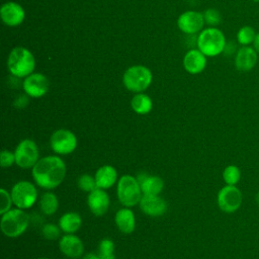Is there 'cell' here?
Wrapping results in <instances>:
<instances>
[{"label": "cell", "instance_id": "cell-15", "mask_svg": "<svg viewBox=\"0 0 259 259\" xmlns=\"http://www.w3.org/2000/svg\"><path fill=\"white\" fill-rule=\"evenodd\" d=\"M140 208L149 217H161L167 211V202L160 195H143Z\"/></svg>", "mask_w": 259, "mask_h": 259}, {"label": "cell", "instance_id": "cell-35", "mask_svg": "<svg viewBox=\"0 0 259 259\" xmlns=\"http://www.w3.org/2000/svg\"><path fill=\"white\" fill-rule=\"evenodd\" d=\"M82 259H100V257H99L98 254H95V253L91 252V253L85 254V255L82 257Z\"/></svg>", "mask_w": 259, "mask_h": 259}, {"label": "cell", "instance_id": "cell-34", "mask_svg": "<svg viewBox=\"0 0 259 259\" xmlns=\"http://www.w3.org/2000/svg\"><path fill=\"white\" fill-rule=\"evenodd\" d=\"M237 51H238V48H237V46H236L235 42H233V41L228 42V41H227L226 47H225V51H224L225 54H227V55H233V54L236 55Z\"/></svg>", "mask_w": 259, "mask_h": 259}, {"label": "cell", "instance_id": "cell-2", "mask_svg": "<svg viewBox=\"0 0 259 259\" xmlns=\"http://www.w3.org/2000/svg\"><path fill=\"white\" fill-rule=\"evenodd\" d=\"M7 67L14 77L23 78L32 74L35 67V60L30 51L23 47H17L10 52Z\"/></svg>", "mask_w": 259, "mask_h": 259}, {"label": "cell", "instance_id": "cell-1", "mask_svg": "<svg viewBox=\"0 0 259 259\" xmlns=\"http://www.w3.org/2000/svg\"><path fill=\"white\" fill-rule=\"evenodd\" d=\"M66 171V164L60 157L46 156L32 167V178L39 187L54 189L63 182Z\"/></svg>", "mask_w": 259, "mask_h": 259}, {"label": "cell", "instance_id": "cell-6", "mask_svg": "<svg viewBox=\"0 0 259 259\" xmlns=\"http://www.w3.org/2000/svg\"><path fill=\"white\" fill-rule=\"evenodd\" d=\"M152 72L145 66L135 65L123 73L122 81L125 88L132 92L141 93L152 83Z\"/></svg>", "mask_w": 259, "mask_h": 259}, {"label": "cell", "instance_id": "cell-3", "mask_svg": "<svg viewBox=\"0 0 259 259\" xmlns=\"http://www.w3.org/2000/svg\"><path fill=\"white\" fill-rule=\"evenodd\" d=\"M227 39L225 34L218 27L203 29L197 37V48L206 57H215L224 53Z\"/></svg>", "mask_w": 259, "mask_h": 259}, {"label": "cell", "instance_id": "cell-38", "mask_svg": "<svg viewBox=\"0 0 259 259\" xmlns=\"http://www.w3.org/2000/svg\"><path fill=\"white\" fill-rule=\"evenodd\" d=\"M38 259H49V258H38Z\"/></svg>", "mask_w": 259, "mask_h": 259}, {"label": "cell", "instance_id": "cell-9", "mask_svg": "<svg viewBox=\"0 0 259 259\" xmlns=\"http://www.w3.org/2000/svg\"><path fill=\"white\" fill-rule=\"evenodd\" d=\"M52 150L58 155H68L77 148V138L75 134L69 130L60 128L55 131L50 139Z\"/></svg>", "mask_w": 259, "mask_h": 259}, {"label": "cell", "instance_id": "cell-32", "mask_svg": "<svg viewBox=\"0 0 259 259\" xmlns=\"http://www.w3.org/2000/svg\"><path fill=\"white\" fill-rule=\"evenodd\" d=\"M0 163L2 168L11 167L15 163V155L14 152H10L8 150H2L0 154Z\"/></svg>", "mask_w": 259, "mask_h": 259}, {"label": "cell", "instance_id": "cell-37", "mask_svg": "<svg viewBox=\"0 0 259 259\" xmlns=\"http://www.w3.org/2000/svg\"><path fill=\"white\" fill-rule=\"evenodd\" d=\"M253 2H256V3H259V0H252Z\"/></svg>", "mask_w": 259, "mask_h": 259}, {"label": "cell", "instance_id": "cell-20", "mask_svg": "<svg viewBox=\"0 0 259 259\" xmlns=\"http://www.w3.org/2000/svg\"><path fill=\"white\" fill-rule=\"evenodd\" d=\"M95 181L97 188L108 189L114 185L117 179L116 169L111 165H103L95 172Z\"/></svg>", "mask_w": 259, "mask_h": 259}, {"label": "cell", "instance_id": "cell-18", "mask_svg": "<svg viewBox=\"0 0 259 259\" xmlns=\"http://www.w3.org/2000/svg\"><path fill=\"white\" fill-rule=\"evenodd\" d=\"M206 66V56L199 50L188 51L183 58V67L190 74L201 73Z\"/></svg>", "mask_w": 259, "mask_h": 259}, {"label": "cell", "instance_id": "cell-16", "mask_svg": "<svg viewBox=\"0 0 259 259\" xmlns=\"http://www.w3.org/2000/svg\"><path fill=\"white\" fill-rule=\"evenodd\" d=\"M61 252L69 258H79L84 252V245L81 239L75 234L64 235L59 242Z\"/></svg>", "mask_w": 259, "mask_h": 259}, {"label": "cell", "instance_id": "cell-13", "mask_svg": "<svg viewBox=\"0 0 259 259\" xmlns=\"http://www.w3.org/2000/svg\"><path fill=\"white\" fill-rule=\"evenodd\" d=\"M203 14L198 11H186L182 13L177 20L179 29L185 33L193 34L200 31L204 25Z\"/></svg>", "mask_w": 259, "mask_h": 259}, {"label": "cell", "instance_id": "cell-28", "mask_svg": "<svg viewBox=\"0 0 259 259\" xmlns=\"http://www.w3.org/2000/svg\"><path fill=\"white\" fill-rule=\"evenodd\" d=\"M77 184H78V187L85 191V192H91L92 190L96 189L97 188V185H96V181H95V177L94 176H91L89 174H83L81 175L78 180H77Z\"/></svg>", "mask_w": 259, "mask_h": 259}, {"label": "cell", "instance_id": "cell-12", "mask_svg": "<svg viewBox=\"0 0 259 259\" xmlns=\"http://www.w3.org/2000/svg\"><path fill=\"white\" fill-rule=\"evenodd\" d=\"M258 61V53L253 46H241L234 59L235 67L240 72H249L255 68Z\"/></svg>", "mask_w": 259, "mask_h": 259}, {"label": "cell", "instance_id": "cell-4", "mask_svg": "<svg viewBox=\"0 0 259 259\" xmlns=\"http://www.w3.org/2000/svg\"><path fill=\"white\" fill-rule=\"evenodd\" d=\"M29 225L28 214L21 208H12L1 217L0 228L2 233L9 238H17L22 235Z\"/></svg>", "mask_w": 259, "mask_h": 259}, {"label": "cell", "instance_id": "cell-24", "mask_svg": "<svg viewBox=\"0 0 259 259\" xmlns=\"http://www.w3.org/2000/svg\"><path fill=\"white\" fill-rule=\"evenodd\" d=\"M39 207L46 215H53L59 207V200L55 193L48 191L45 192L39 200Z\"/></svg>", "mask_w": 259, "mask_h": 259}, {"label": "cell", "instance_id": "cell-7", "mask_svg": "<svg viewBox=\"0 0 259 259\" xmlns=\"http://www.w3.org/2000/svg\"><path fill=\"white\" fill-rule=\"evenodd\" d=\"M13 204L21 209L31 207L37 198V190L35 186L26 180L16 182L10 191Z\"/></svg>", "mask_w": 259, "mask_h": 259}, {"label": "cell", "instance_id": "cell-8", "mask_svg": "<svg viewBox=\"0 0 259 259\" xmlns=\"http://www.w3.org/2000/svg\"><path fill=\"white\" fill-rule=\"evenodd\" d=\"M14 155L16 165L22 169L32 168L39 160L37 145L30 139L20 141L15 148Z\"/></svg>", "mask_w": 259, "mask_h": 259}, {"label": "cell", "instance_id": "cell-30", "mask_svg": "<svg viewBox=\"0 0 259 259\" xmlns=\"http://www.w3.org/2000/svg\"><path fill=\"white\" fill-rule=\"evenodd\" d=\"M61 229L55 224H46L41 229V234L47 240H57L60 237Z\"/></svg>", "mask_w": 259, "mask_h": 259}, {"label": "cell", "instance_id": "cell-14", "mask_svg": "<svg viewBox=\"0 0 259 259\" xmlns=\"http://www.w3.org/2000/svg\"><path fill=\"white\" fill-rule=\"evenodd\" d=\"M109 204L110 199L104 189L96 188L88 193L87 205L94 215L101 217L105 214L109 208Z\"/></svg>", "mask_w": 259, "mask_h": 259}, {"label": "cell", "instance_id": "cell-21", "mask_svg": "<svg viewBox=\"0 0 259 259\" xmlns=\"http://www.w3.org/2000/svg\"><path fill=\"white\" fill-rule=\"evenodd\" d=\"M82 226V219L78 212L68 211L59 220V227L65 234H75Z\"/></svg>", "mask_w": 259, "mask_h": 259}, {"label": "cell", "instance_id": "cell-25", "mask_svg": "<svg viewBox=\"0 0 259 259\" xmlns=\"http://www.w3.org/2000/svg\"><path fill=\"white\" fill-rule=\"evenodd\" d=\"M256 34L257 32L254 27L250 25H244L237 32V42L241 46H251L254 42Z\"/></svg>", "mask_w": 259, "mask_h": 259}, {"label": "cell", "instance_id": "cell-22", "mask_svg": "<svg viewBox=\"0 0 259 259\" xmlns=\"http://www.w3.org/2000/svg\"><path fill=\"white\" fill-rule=\"evenodd\" d=\"M140 185L143 195H159L163 190L164 181L159 176L148 175Z\"/></svg>", "mask_w": 259, "mask_h": 259}, {"label": "cell", "instance_id": "cell-31", "mask_svg": "<svg viewBox=\"0 0 259 259\" xmlns=\"http://www.w3.org/2000/svg\"><path fill=\"white\" fill-rule=\"evenodd\" d=\"M0 213L3 214L9 209H11V204L13 203L11 194L4 188L0 189Z\"/></svg>", "mask_w": 259, "mask_h": 259}, {"label": "cell", "instance_id": "cell-17", "mask_svg": "<svg viewBox=\"0 0 259 259\" xmlns=\"http://www.w3.org/2000/svg\"><path fill=\"white\" fill-rule=\"evenodd\" d=\"M3 22L8 26H17L22 23L25 17L24 9L15 2H6L0 9Z\"/></svg>", "mask_w": 259, "mask_h": 259}, {"label": "cell", "instance_id": "cell-29", "mask_svg": "<svg viewBox=\"0 0 259 259\" xmlns=\"http://www.w3.org/2000/svg\"><path fill=\"white\" fill-rule=\"evenodd\" d=\"M204 22L211 27H217L222 21V15L219 10L214 8H208L203 12Z\"/></svg>", "mask_w": 259, "mask_h": 259}, {"label": "cell", "instance_id": "cell-19", "mask_svg": "<svg viewBox=\"0 0 259 259\" xmlns=\"http://www.w3.org/2000/svg\"><path fill=\"white\" fill-rule=\"evenodd\" d=\"M114 222L118 230L123 234H132L136 229V217L130 207H123L116 211Z\"/></svg>", "mask_w": 259, "mask_h": 259}, {"label": "cell", "instance_id": "cell-5", "mask_svg": "<svg viewBox=\"0 0 259 259\" xmlns=\"http://www.w3.org/2000/svg\"><path fill=\"white\" fill-rule=\"evenodd\" d=\"M116 192L119 202L125 207L137 205L143 196L139 181L132 175H123L118 179Z\"/></svg>", "mask_w": 259, "mask_h": 259}, {"label": "cell", "instance_id": "cell-10", "mask_svg": "<svg viewBox=\"0 0 259 259\" xmlns=\"http://www.w3.org/2000/svg\"><path fill=\"white\" fill-rule=\"evenodd\" d=\"M217 201L221 210L227 213H232L240 208L243 201V195L236 185H226L219 191Z\"/></svg>", "mask_w": 259, "mask_h": 259}, {"label": "cell", "instance_id": "cell-33", "mask_svg": "<svg viewBox=\"0 0 259 259\" xmlns=\"http://www.w3.org/2000/svg\"><path fill=\"white\" fill-rule=\"evenodd\" d=\"M28 95H19L18 97H16V99L14 100V103L13 105L16 107V108H24L27 104H28Z\"/></svg>", "mask_w": 259, "mask_h": 259}, {"label": "cell", "instance_id": "cell-26", "mask_svg": "<svg viewBox=\"0 0 259 259\" xmlns=\"http://www.w3.org/2000/svg\"><path fill=\"white\" fill-rule=\"evenodd\" d=\"M223 179L227 185H237L241 179V170L236 165H229L223 171Z\"/></svg>", "mask_w": 259, "mask_h": 259}, {"label": "cell", "instance_id": "cell-27", "mask_svg": "<svg viewBox=\"0 0 259 259\" xmlns=\"http://www.w3.org/2000/svg\"><path fill=\"white\" fill-rule=\"evenodd\" d=\"M98 255L100 259H115L113 241L108 238L102 239L99 243Z\"/></svg>", "mask_w": 259, "mask_h": 259}, {"label": "cell", "instance_id": "cell-36", "mask_svg": "<svg viewBox=\"0 0 259 259\" xmlns=\"http://www.w3.org/2000/svg\"><path fill=\"white\" fill-rule=\"evenodd\" d=\"M253 48L256 50V52L258 53V55H259V32H257V34H256V37H255V39H254V42H253Z\"/></svg>", "mask_w": 259, "mask_h": 259}, {"label": "cell", "instance_id": "cell-11", "mask_svg": "<svg viewBox=\"0 0 259 259\" xmlns=\"http://www.w3.org/2000/svg\"><path fill=\"white\" fill-rule=\"evenodd\" d=\"M22 86L26 95L33 98H38L44 96L49 91L50 83L44 74L32 73L25 77Z\"/></svg>", "mask_w": 259, "mask_h": 259}, {"label": "cell", "instance_id": "cell-23", "mask_svg": "<svg viewBox=\"0 0 259 259\" xmlns=\"http://www.w3.org/2000/svg\"><path fill=\"white\" fill-rule=\"evenodd\" d=\"M131 106L133 110L138 114H147L153 108V101L145 93H137L131 100Z\"/></svg>", "mask_w": 259, "mask_h": 259}]
</instances>
